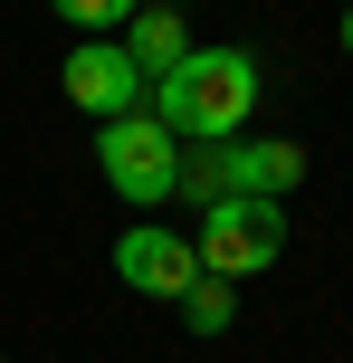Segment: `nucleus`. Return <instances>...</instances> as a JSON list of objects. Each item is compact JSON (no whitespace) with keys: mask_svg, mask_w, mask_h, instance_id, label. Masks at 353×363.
Wrapping results in <instances>:
<instances>
[{"mask_svg":"<svg viewBox=\"0 0 353 363\" xmlns=\"http://www.w3.org/2000/svg\"><path fill=\"white\" fill-rule=\"evenodd\" d=\"M96 163L105 182L134 201V211H153V201H172V182H182V134L163 125V115H105V134H96Z\"/></svg>","mask_w":353,"mask_h":363,"instance_id":"nucleus-2","label":"nucleus"},{"mask_svg":"<svg viewBox=\"0 0 353 363\" xmlns=\"http://www.w3.org/2000/svg\"><path fill=\"white\" fill-rule=\"evenodd\" d=\"M210 172H220V191H248V201H287L306 182V153L277 144V134H229V144H210Z\"/></svg>","mask_w":353,"mask_h":363,"instance_id":"nucleus-6","label":"nucleus"},{"mask_svg":"<svg viewBox=\"0 0 353 363\" xmlns=\"http://www.w3.org/2000/svg\"><path fill=\"white\" fill-rule=\"evenodd\" d=\"M144 10V0H57V19H76L86 38H105V29H125V19Z\"/></svg>","mask_w":353,"mask_h":363,"instance_id":"nucleus-9","label":"nucleus"},{"mask_svg":"<svg viewBox=\"0 0 353 363\" xmlns=\"http://www.w3.org/2000/svg\"><path fill=\"white\" fill-rule=\"evenodd\" d=\"M115 277H125L134 296H163V306H182V287L201 277V249H191L182 230H153V220H144V230L115 239Z\"/></svg>","mask_w":353,"mask_h":363,"instance_id":"nucleus-4","label":"nucleus"},{"mask_svg":"<svg viewBox=\"0 0 353 363\" xmlns=\"http://www.w3.org/2000/svg\"><path fill=\"white\" fill-rule=\"evenodd\" d=\"M191 249H201L210 277H258L267 258L287 249V211L277 201H248V191H220L201 211V230H191Z\"/></svg>","mask_w":353,"mask_h":363,"instance_id":"nucleus-3","label":"nucleus"},{"mask_svg":"<svg viewBox=\"0 0 353 363\" xmlns=\"http://www.w3.org/2000/svg\"><path fill=\"white\" fill-rule=\"evenodd\" d=\"M125 48H134L144 77H172V67L191 57V29H182L172 10H134V19H125Z\"/></svg>","mask_w":353,"mask_h":363,"instance_id":"nucleus-7","label":"nucleus"},{"mask_svg":"<svg viewBox=\"0 0 353 363\" xmlns=\"http://www.w3.org/2000/svg\"><path fill=\"white\" fill-rule=\"evenodd\" d=\"M344 57H353V10H344Z\"/></svg>","mask_w":353,"mask_h":363,"instance_id":"nucleus-10","label":"nucleus"},{"mask_svg":"<svg viewBox=\"0 0 353 363\" xmlns=\"http://www.w3.org/2000/svg\"><path fill=\"white\" fill-rule=\"evenodd\" d=\"M229 287H239V277H191V287H182V325L191 335H229V315H239V296H229Z\"/></svg>","mask_w":353,"mask_h":363,"instance_id":"nucleus-8","label":"nucleus"},{"mask_svg":"<svg viewBox=\"0 0 353 363\" xmlns=\"http://www.w3.org/2000/svg\"><path fill=\"white\" fill-rule=\"evenodd\" d=\"M144 86H153V77L134 67L125 38H76V48H67V96L96 115V125H105V115H134V96H144Z\"/></svg>","mask_w":353,"mask_h":363,"instance_id":"nucleus-5","label":"nucleus"},{"mask_svg":"<svg viewBox=\"0 0 353 363\" xmlns=\"http://www.w3.org/2000/svg\"><path fill=\"white\" fill-rule=\"evenodd\" d=\"M258 106V57L248 48H191L172 77H153V115L191 144H229Z\"/></svg>","mask_w":353,"mask_h":363,"instance_id":"nucleus-1","label":"nucleus"}]
</instances>
